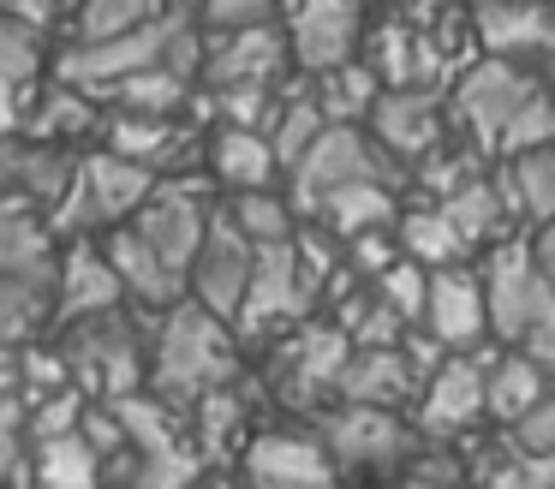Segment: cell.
I'll return each mask as SVG.
<instances>
[{
    "instance_id": "cell-1",
    "label": "cell",
    "mask_w": 555,
    "mask_h": 489,
    "mask_svg": "<svg viewBox=\"0 0 555 489\" xmlns=\"http://www.w3.org/2000/svg\"><path fill=\"white\" fill-rule=\"evenodd\" d=\"M240 334H233V322L209 317L204 305H192V298H173V305L156 310V329H150V370H144V388L156 394V400L168 406H192L204 388H216V382H233L240 376Z\"/></svg>"
},
{
    "instance_id": "cell-2",
    "label": "cell",
    "mask_w": 555,
    "mask_h": 489,
    "mask_svg": "<svg viewBox=\"0 0 555 489\" xmlns=\"http://www.w3.org/2000/svg\"><path fill=\"white\" fill-rule=\"evenodd\" d=\"M483 281V322H490L495 346H519L531 364H555V286L550 269L531 257L526 227L502 233L478 269Z\"/></svg>"
},
{
    "instance_id": "cell-3",
    "label": "cell",
    "mask_w": 555,
    "mask_h": 489,
    "mask_svg": "<svg viewBox=\"0 0 555 489\" xmlns=\"http://www.w3.org/2000/svg\"><path fill=\"white\" fill-rule=\"evenodd\" d=\"M66 340H61V358H66V376L90 394V400H114V394H132L144 388V370H150V322L138 310L108 305L96 317H73L61 322Z\"/></svg>"
},
{
    "instance_id": "cell-4",
    "label": "cell",
    "mask_w": 555,
    "mask_h": 489,
    "mask_svg": "<svg viewBox=\"0 0 555 489\" xmlns=\"http://www.w3.org/2000/svg\"><path fill=\"white\" fill-rule=\"evenodd\" d=\"M538 60H502V54H478L442 83V107H448V131L466 138L472 150L490 162L495 138H502L507 114H514L526 95H538Z\"/></svg>"
},
{
    "instance_id": "cell-5",
    "label": "cell",
    "mask_w": 555,
    "mask_h": 489,
    "mask_svg": "<svg viewBox=\"0 0 555 489\" xmlns=\"http://www.w3.org/2000/svg\"><path fill=\"white\" fill-rule=\"evenodd\" d=\"M281 179H287V185H281L287 203L305 215L323 191L352 185V179H388V185H400L406 167H400L395 155L364 131V119H323V131H317V138L281 167Z\"/></svg>"
},
{
    "instance_id": "cell-6",
    "label": "cell",
    "mask_w": 555,
    "mask_h": 489,
    "mask_svg": "<svg viewBox=\"0 0 555 489\" xmlns=\"http://www.w3.org/2000/svg\"><path fill=\"white\" fill-rule=\"evenodd\" d=\"M317 436H323L335 477H359V472H400L418 429L395 412V406H364V400H335L317 412Z\"/></svg>"
},
{
    "instance_id": "cell-7",
    "label": "cell",
    "mask_w": 555,
    "mask_h": 489,
    "mask_svg": "<svg viewBox=\"0 0 555 489\" xmlns=\"http://www.w3.org/2000/svg\"><path fill=\"white\" fill-rule=\"evenodd\" d=\"M406 424L418 441H466L483 424V346L472 352H442L412 388Z\"/></svg>"
},
{
    "instance_id": "cell-8",
    "label": "cell",
    "mask_w": 555,
    "mask_h": 489,
    "mask_svg": "<svg viewBox=\"0 0 555 489\" xmlns=\"http://www.w3.org/2000/svg\"><path fill=\"white\" fill-rule=\"evenodd\" d=\"M305 310H311V293H305L299 262H293V239L257 245L251 250V281H245L240 310H233V334H240V346L287 334Z\"/></svg>"
},
{
    "instance_id": "cell-9",
    "label": "cell",
    "mask_w": 555,
    "mask_h": 489,
    "mask_svg": "<svg viewBox=\"0 0 555 489\" xmlns=\"http://www.w3.org/2000/svg\"><path fill=\"white\" fill-rule=\"evenodd\" d=\"M281 36L299 78L328 72L359 54L364 42V0H281Z\"/></svg>"
},
{
    "instance_id": "cell-10",
    "label": "cell",
    "mask_w": 555,
    "mask_h": 489,
    "mask_svg": "<svg viewBox=\"0 0 555 489\" xmlns=\"http://www.w3.org/2000/svg\"><path fill=\"white\" fill-rule=\"evenodd\" d=\"M281 340V334H275ZM347 352H352V340L335 329V322H311V317H299L287 329V340L275 346V394L287 406H299V412H317V400H328L335 394V376H340V364H347Z\"/></svg>"
},
{
    "instance_id": "cell-11",
    "label": "cell",
    "mask_w": 555,
    "mask_h": 489,
    "mask_svg": "<svg viewBox=\"0 0 555 489\" xmlns=\"http://www.w3.org/2000/svg\"><path fill=\"white\" fill-rule=\"evenodd\" d=\"M251 250L257 245L228 221V215H221V203H209L204 239H197L192 262H185V298H192V305H204L209 317L233 322L240 293H245V281H251Z\"/></svg>"
},
{
    "instance_id": "cell-12",
    "label": "cell",
    "mask_w": 555,
    "mask_h": 489,
    "mask_svg": "<svg viewBox=\"0 0 555 489\" xmlns=\"http://www.w3.org/2000/svg\"><path fill=\"white\" fill-rule=\"evenodd\" d=\"M418 329L430 334L442 352H472V346L490 340V322H483V281H478V269H472L466 257L424 269Z\"/></svg>"
},
{
    "instance_id": "cell-13",
    "label": "cell",
    "mask_w": 555,
    "mask_h": 489,
    "mask_svg": "<svg viewBox=\"0 0 555 489\" xmlns=\"http://www.w3.org/2000/svg\"><path fill=\"white\" fill-rule=\"evenodd\" d=\"M364 131L395 155L400 167L418 162L430 143L448 138V107H442V83H383L364 114Z\"/></svg>"
},
{
    "instance_id": "cell-14",
    "label": "cell",
    "mask_w": 555,
    "mask_h": 489,
    "mask_svg": "<svg viewBox=\"0 0 555 489\" xmlns=\"http://www.w3.org/2000/svg\"><path fill=\"white\" fill-rule=\"evenodd\" d=\"M293 72L287 60V36L281 24H240V30H209L204 54H197V78L204 90H221V83H281Z\"/></svg>"
},
{
    "instance_id": "cell-15",
    "label": "cell",
    "mask_w": 555,
    "mask_h": 489,
    "mask_svg": "<svg viewBox=\"0 0 555 489\" xmlns=\"http://www.w3.org/2000/svg\"><path fill=\"white\" fill-rule=\"evenodd\" d=\"M240 465L251 484H275V489H311V484H335V460H328L323 436L305 424H275L245 436Z\"/></svg>"
},
{
    "instance_id": "cell-16",
    "label": "cell",
    "mask_w": 555,
    "mask_h": 489,
    "mask_svg": "<svg viewBox=\"0 0 555 489\" xmlns=\"http://www.w3.org/2000/svg\"><path fill=\"white\" fill-rule=\"evenodd\" d=\"M466 30L478 54L543 60L555 42L550 0H466Z\"/></svg>"
},
{
    "instance_id": "cell-17",
    "label": "cell",
    "mask_w": 555,
    "mask_h": 489,
    "mask_svg": "<svg viewBox=\"0 0 555 489\" xmlns=\"http://www.w3.org/2000/svg\"><path fill=\"white\" fill-rule=\"evenodd\" d=\"M66 250H54V281H49V305L54 322H73V317H96V310L120 305V281H114L102 245L90 239H61Z\"/></svg>"
},
{
    "instance_id": "cell-18",
    "label": "cell",
    "mask_w": 555,
    "mask_h": 489,
    "mask_svg": "<svg viewBox=\"0 0 555 489\" xmlns=\"http://www.w3.org/2000/svg\"><path fill=\"white\" fill-rule=\"evenodd\" d=\"M96 126H102V102L85 95V90H73V83H61V78L30 83L25 102H18V119H13V131L66 143V150H78L85 138H96Z\"/></svg>"
},
{
    "instance_id": "cell-19",
    "label": "cell",
    "mask_w": 555,
    "mask_h": 489,
    "mask_svg": "<svg viewBox=\"0 0 555 489\" xmlns=\"http://www.w3.org/2000/svg\"><path fill=\"white\" fill-rule=\"evenodd\" d=\"M102 257H108V269H114V281H120V293L132 298V305H144V310H162V305H173V298L185 293V274L180 269H168V262L156 257V250L144 245V239L132 233V221H114V227H102Z\"/></svg>"
},
{
    "instance_id": "cell-20",
    "label": "cell",
    "mask_w": 555,
    "mask_h": 489,
    "mask_svg": "<svg viewBox=\"0 0 555 489\" xmlns=\"http://www.w3.org/2000/svg\"><path fill=\"white\" fill-rule=\"evenodd\" d=\"M412 388H418V370H412L406 346L388 340V346H352L347 364L335 376V400H364V406H406Z\"/></svg>"
},
{
    "instance_id": "cell-21",
    "label": "cell",
    "mask_w": 555,
    "mask_h": 489,
    "mask_svg": "<svg viewBox=\"0 0 555 489\" xmlns=\"http://www.w3.org/2000/svg\"><path fill=\"white\" fill-rule=\"evenodd\" d=\"M204 173L216 191H251V185H281V162L257 126H216L204 143Z\"/></svg>"
},
{
    "instance_id": "cell-22",
    "label": "cell",
    "mask_w": 555,
    "mask_h": 489,
    "mask_svg": "<svg viewBox=\"0 0 555 489\" xmlns=\"http://www.w3.org/2000/svg\"><path fill=\"white\" fill-rule=\"evenodd\" d=\"M490 179H495V191H502L507 215H514L519 227L550 221V215H555V155H550V143H538V150H514V155H495Z\"/></svg>"
},
{
    "instance_id": "cell-23",
    "label": "cell",
    "mask_w": 555,
    "mask_h": 489,
    "mask_svg": "<svg viewBox=\"0 0 555 489\" xmlns=\"http://www.w3.org/2000/svg\"><path fill=\"white\" fill-rule=\"evenodd\" d=\"M436 209L448 215V227L460 233V245L466 250H478V245H495L502 233H514V215H507V203H502V191H495V179H490V167H478L472 179H460L454 191H442V197H430Z\"/></svg>"
},
{
    "instance_id": "cell-24",
    "label": "cell",
    "mask_w": 555,
    "mask_h": 489,
    "mask_svg": "<svg viewBox=\"0 0 555 489\" xmlns=\"http://www.w3.org/2000/svg\"><path fill=\"white\" fill-rule=\"evenodd\" d=\"M395 209H400V185L388 179H352V185H335L305 209V221L328 227L335 239H352L364 227H395Z\"/></svg>"
},
{
    "instance_id": "cell-25",
    "label": "cell",
    "mask_w": 555,
    "mask_h": 489,
    "mask_svg": "<svg viewBox=\"0 0 555 489\" xmlns=\"http://www.w3.org/2000/svg\"><path fill=\"white\" fill-rule=\"evenodd\" d=\"M54 250H61V239L49 233V221H42L30 203L18 197H0V274H25V281H54Z\"/></svg>"
},
{
    "instance_id": "cell-26",
    "label": "cell",
    "mask_w": 555,
    "mask_h": 489,
    "mask_svg": "<svg viewBox=\"0 0 555 489\" xmlns=\"http://www.w3.org/2000/svg\"><path fill=\"white\" fill-rule=\"evenodd\" d=\"M543 376L550 370L531 364L519 346H502V352H483V424H507L514 412H526L543 388Z\"/></svg>"
},
{
    "instance_id": "cell-27",
    "label": "cell",
    "mask_w": 555,
    "mask_h": 489,
    "mask_svg": "<svg viewBox=\"0 0 555 489\" xmlns=\"http://www.w3.org/2000/svg\"><path fill=\"white\" fill-rule=\"evenodd\" d=\"M25 460H30V484H49V489L102 484V453L90 448L85 429H61V436L25 441Z\"/></svg>"
},
{
    "instance_id": "cell-28",
    "label": "cell",
    "mask_w": 555,
    "mask_h": 489,
    "mask_svg": "<svg viewBox=\"0 0 555 489\" xmlns=\"http://www.w3.org/2000/svg\"><path fill=\"white\" fill-rule=\"evenodd\" d=\"M102 102L126 107V114H162V119H180L192 107V72L180 66H144L132 78H120Z\"/></svg>"
},
{
    "instance_id": "cell-29",
    "label": "cell",
    "mask_w": 555,
    "mask_h": 489,
    "mask_svg": "<svg viewBox=\"0 0 555 489\" xmlns=\"http://www.w3.org/2000/svg\"><path fill=\"white\" fill-rule=\"evenodd\" d=\"M221 215L240 227L251 245H275V239H293L299 227V209L287 203L281 185H251V191H221Z\"/></svg>"
},
{
    "instance_id": "cell-30",
    "label": "cell",
    "mask_w": 555,
    "mask_h": 489,
    "mask_svg": "<svg viewBox=\"0 0 555 489\" xmlns=\"http://www.w3.org/2000/svg\"><path fill=\"white\" fill-rule=\"evenodd\" d=\"M395 245H400V257H412V262H424V269H436V262H454V257H466V245H460V233L448 227V215L436 209L430 197H418L412 209H395Z\"/></svg>"
},
{
    "instance_id": "cell-31",
    "label": "cell",
    "mask_w": 555,
    "mask_h": 489,
    "mask_svg": "<svg viewBox=\"0 0 555 489\" xmlns=\"http://www.w3.org/2000/svg\"><path fill=\"white\" fill-rule=\"evenodd\" d=\"M305 90H311L317 107H323V119H364L371 102H376V90H383V78L364 66V54H352V60H340V66H328V72H311Z\"/></svg>"
},
{
    "instance_id": "cell-32",
    "label": "cell",
    "mask_w": 555,
    "mask_h": 489,
    "mask_svg": "<svg viewBox=\"0 0 555 489\" xmlns=\"http://www.w3.org/2000/svg\"><path fill=\"white\" fill-rule=\"evenodd\" d=\"M328 322H335L352 346H388V340L406 334V317H400V310L388 305L376 286H364V281H352L347 293L335 298V317H328Z\"/></svg>"
},
{
    "instance_id": "cell-33",
    "label": "cell",
    "mask_w": 555,
    "mask_h": 489,
    "mask_svg": "<svg viewBox=\"0 0 555 489\" xmlns=\"http://www.w3.org/2000/svg\"><path fill=\"white\" fill-rule=\"evenodd\" d=\"M54 322L49 286L25 281V274H0V346H18Z\"/></svg>"
},
{
    "instance_id": "cell-34",
    "label": "cell",
    "mask_w": 555,
    "mask_h": 489,
    "mask_svg": "<svg viewBox=\"0 0 555 489\" xmlns=\"http://www.w3.org/2000/svg\"><path fill=\"white\" fill-rule=\"evenodd\" d=\"M168 0H78L73 7V42L85 36H114V30H132V24L156 18Z\"/></svg>"
},
{
    "instance_id": "cell-35",
    "label": "cell",
    "mask_w": 555,
    "mask_h": 489,
    "mask_svg": "<svg viewBox=\"0 0 555 489\" xmlns=\"http://www.w3.org/2000/svg\"><path fill=\"white\" fill-rule=\"evenodd\" d=\"M0 72L18 83H37V72H42V30L13 18L7 7H0Z\"/></svg>"
},
{
    "instance_id": "cell-36",
    "label": "cell",
    "mask_w": 555,
    "mask_h": 489,
    "mask_svg": "<svg viewBox=\"0 0 555 489\" xmlns=\"http://www.w3.org/2000/svg\"><path fill=\"white\" fill-rule=\"evenodd\" d=\"M371 286H376V293H383L406 322H418V305H424V262H412V257H388L383 269L371 274Z\"/></svg>"
},
{
    "instance_id": "cell-37",
    "label": "cell",
    "mask_w": 555,
    "mask_h": 489,
    "mask_svg": "<svg viewBox=\"0 0 555 489\" xmlns=\"http://www.w3.org/2000/svg\"><path fill=\"white\" fill-rule=\"evenodd\" d=\"M502 441H507V448H519V453H555V400H550V394H538L526 412L507 417Z\"/></svg>"
},
{
    "instance_id": "cell-38",
    "label": "cell",
    "mask_w": 555,
    "mask_h": 489,
    "mask_svg": "<svg viewBox=\"0 0 555 489\" xmlns=\"http://www.w3.org/2000/svg\"><path fill=\"white\" fill-rule=\"evenodd\" d=\"M0 484H30L25 460V400L0 394Z\"/></svg>"
},
{
    "instance_id": "cell-39",
    "label": "cell",
    "mask_w": 555,
    "mask_h": 489,
    "mask_svg": "<svg viewBox=\"0 0 555 489\" xmlns=\"http://www.w3.org/2000/svg\"><path fill=\"white\" fill-rule=\"evenodd\" d=\"M197 18L209 30H240V24H269L281 18V0H197Z\"/></svg>"
},
{
    "instance_id": "cell-40",
    "label": "cell",
    "mask_w": 555,
    "mask_h": 489,
    "mask_svg": "<svg viewBox=\"0 0 555 489\" xmlns=\"http://www.w3.org/2000/svg\"><path fill=\"white\" fill-rule=\"evenodd\" d=\"M25 90H30V83H18V78H7V72H0V131H13V119H18V102H25Z\"/></svg>"
},
{
    "instance_id": "cell-41",
    "label": "cell",
    "mask_w": 555,
    "mask_h": 489,
    "mask_svg": "<svg viewBox=\"0 0 555 489\" xmlns=\"http://www.w3.org/2000/svg\"><path fill=\"white\" fill-rule=\"evenodd\" d=\"M0 394H18V346H0Z\"/></svg>"
},
{
    "instance_id": "cell-42",
    "label": "cell",
    "mask_w": 555,
    "mask_h": 489,
    "mask_svg": "<svg viewBox=\"0 0 555 489\" xmlns=\"http://www.w3.org/2000/svg\"><path fill=\"white\" fill-rule=\"evenodd\" d=\"M42 7H49V18H54V24H61V18H73L78 0H42Z\"/></svg>"
},
{
    "instance_id": "cell-43",
    "label": "cell",
    "mask_w": 555,
    "mask_h": 489,
    "mask_svg": "<svg viewBox=\"0 0 555 489\" xmlns=\"http://www.w3.org/2000/svg\"><path fill=\"white\" fill-rule=\"evenodd\" d=\"M168 7H185V12H192V7H197V0H168Z\"/></svg>"
}]
</instances>
